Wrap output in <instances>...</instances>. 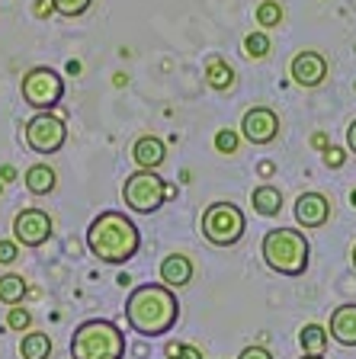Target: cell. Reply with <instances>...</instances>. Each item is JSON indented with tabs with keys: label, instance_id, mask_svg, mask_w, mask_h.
<instances>
[{
	"label": "cell",
	"instance_id": "1",
	"mask_svg": "<svg viewBox=\"0 0 356 359\" xmlns=\"http://www.w3.org/2000/svg\"><path fill=\"white\" fill-rule=\"evenodd\" d=\"M180 318V305L171 285L164 283H145L132 289L126 299V321L135 334L141 337H164Z\"/></svg>",
	"mask_w": 356,
	"mask_h": 359
},
{
	"label": "cell",
	"instance_id": "2",
	"mask_svg": "<svg viewBox=\"0 0 356 359\" xmlns=\"http://www.w3.org/2000/svg\"><path fill=\"white\" fill-rule=\"evenodd\" d=\"M90 254L103 263H128L141 247V234L135 222L122 212H100L87 228Z\"/></svg>",
	"mask_w": 356,
	"mask_h": 359
},
{
	"label": "cell",
	"instance_id": "3",
	"mask_svg": "<svg viewBox=\"0 0 356 359\" xmlns=\"http://www.w3.org/2000/svg\"><path fill=\"white\" fill-rule=\"evenodd\" d=\"M260 254H263V263L279 276H302L308 269V260H312V244H308L305 231L273 228V231L263 234Z\"/></svg>",
	"mask_w": 356,
	"mask_h": 359
},
{
	"label": "cell",
	"instance_id": "4",
	"mask_svg": "<svg viewBox=\"0 0 356 359\" xmlns=\"http://www.w3.org/2000/svg\"><path fill=\"white\" fill-rule=\"evenodd\" d=\"M126 334L112 321H84L71 337V359H122Z\"/></svg>",
	"mask_w": 356,
	"mask_h": 359
},
{
	"label": "cell",
	"instance_id": "5",
	"mask_svg": "<svg viewBox=\"0 0 356 359\" xmlns=\"http://www.w3.org/2000/svg\"><path fill=\"white\" fill-rule=\"evenodd\" d=\"M244 212L237 209L235 202H212L206 212H202V234H206L209 244L216 247H231L244 238Z\"/></svg>",
	"mask_w": 356,
	"mask_h": 359
},
{
	"label": "cell",
	"instance_id": "6",
	"mask_svg": "<svg viewBox=\"0 0 356 359\" xmlns=\"http://www.w3.org/2000/svg\"><path fill=\"white\" fill-rule=\"evenodd\" d=\"M20 93H22V100H26V106H32V109H39V112H52L55 106L61 103V97H65V81H61L58 71L39 65L22 74Z\"/></svg>",
	"mask_w": 356,
	"mask_h": 359
},
{
	"label": "cell",
	"instance_id": "7",
	"mask_svg": "<svg viewBox=\"0 0 356 359\" xmlns=\"http://www.w3.org/2000/svg\"><path fill=\"white\" fill-rule=\"evenodd\" d=\"M167 183H164L161 177H157L154 170H145V167H138L135 173H128L126 177V187H122V199H126V205L132 212H141V215H151V212H157L164 205V199H167Z\"/></svg>",
	"mask_w": 356,
	"mask_h": 359
},
{
	"label": "cell",
	"instance_id": "8",
	"mask_svg": "<svg viewBox=\"0 0 356 359\" xmlns=\"http://www.w3.org/2000/svg\"><path fill=\"white\" fill-rule=\"evenodd\" d=\"M22 135H26L29 151H36V154H55V151H61L67 142V128L55 112H36V116L26 122Z\"/></svg>",
	"mask_w": 356,
	"mask_h": 359
},
{
	"label": "cell",
	"instance_id": "9",
	"mask_svg": "<svg viewBox=\"0 0 356 359\" xmlns=\"http://www.w3.org/2000/svg\"><path fill=\"white\" fill-rule=\"evenodd\" d=\"M241 135L251 144H273L279 135V116L270 106H251L241 119Z\"/></svg>",
	"mask_w": 356,
	"mask_h": 359
},
{
	"label": "cell",
	"instance_id": "10",
	"mask_svg": "<svg viewBox=\"0 0 356 359\" xmlns=\"http://www.w3.org/2000/svg\"><path fill=\"white\" fill-rule=\"evenodd\" d=\"M52 218L45 215L42 209H22L13 218V238L22 247H42L45 241L52 238Z\"/></svg>",
	"mask_w": 356,
	"mask_h": 359
},
{
	"label": "cell",
	"instance_id": "11",
	"mask_svg": "<svg viewBox=\"0 0 356 359\" xmlns=\"http://www.w3.org/2000/svg\"><path fill=\"white\" fill-rule=\"evenodd\" d=\"M289 77L305 90H315L327 81V58L321 52H312V48H305L292 58L289 65Z\"/></svg>",
	"mask_w": 356,
	"mask_h": 359
},
{
	"label": "cell",
	"instance_id": "12",
	"mask_svg": "<svg viewBox=\"0 0 356 359\" xmlns=\"http://www.w3.org/2000/svg\"><path fill=\"white\" fill-rule=\"evenodd\" d=\"M331 218V202L324 193H302L296 199V222L302 228H324Z\"/></svg>",
	"mask_w": 356,
	"mask_h": 359
},
{
	"label": "cell",
	"instance_id": "13",
	"mask_svg": "<svg viewBox=\"0 0 356 359\" xmlns=\"http://www.w3.org/2000/svg\"><path fill=\"white\" fill-rule=\"evenodd\" d=\"M327 334H331V340H337L341 346H356V305L353 302H347V305L331 311Z\"/></svg>",
	"mask_w": 356,
	"mask_h": 359
},
{
	"label": "cell",
	"instance_id": "14",
	"mask_svg": "<svg viewBox=\"0 0 356 359\" xmlns=\"http://www.w3.org/2000/svg\"><path fill=\"white\" fill-rule=\"evenodd\" d=\"M193 279V260L186 254H171L161 260V283L171 289H183Z\"/></svg>",
	"mask_w": 356,
	"mask_h": 359
},
{
	"label": "cell",
	"instance_id": "15",
	"mask_svg": "<svg viewBox=\"0 0 356 359\" xmlns=\"http://www.w3.org/2000/svg\"><path fill=\"white\" fill-rule=\"evenodd\" d=\"M132 157L135 164L145 167V170H157L164 164V157H167V148H164V142L157 135H141L138 142L132 144Z\"/></svg>",
	"mask_w": 356,
	"mask_h": 359
},
{
	"label": "cell",
	"instance_id": "16",
	"mask_svg": "<svg viewBox=\"0 0 356 359\" xmlns=\"http://www.w3.org/2000/svg\"><path fill=\"white\" fill-rule=\"evenodd\" d=\"M22 183H26V189H29L32 196H48L58 187V173L48 164H32L29 170H26V177H22Z\"/></svg>",
	"mask_w": 356,
	"mask_h": 359
},
{
	"label": "cell",
	"instance_id": "17",
	"mask_svg": "<svg viewBox=\"0 0 356 359\" xmlns=\"http://www.w3.org/2000/svg\"><path fill=\"white\" fill-rule=\"evenodd\" d=\"M206 83L212 90H218V93H225V90L235 87V67L228 65L225 58H209L206 61Z\"/></svg>",
	"mask_w": 356,
	"mask_h": 359
},
{
	"label": "cell",
	"instance_id": "18",
	"mask_svg": "<svg viewBox=\"0 0 356 359\" xmlns=\"http://www.w3.org/2000/svg\"><path fill=\"white\" fill-rule=\"evenodd\" d=\"M251 202H253V212H257V215L273 218V215H279V209H282V193L276 187H270V183H263V187H257L251 193Z\"/></svg>",
	"mask_w": 356,
	"mask_h": 359
},
{
	"label": "cell",
	"instance_id": "19",
	"mask_svg": "<svg viewBox=\"0 0 356 359\" xmlns=\"http://www.w3.org/2000/svg\"><path fill=\"white\" fill-rule=\"evenodd\" d=\"M20 356L22 359H48L52 356V337L42 334V330L26 334L22 337V344H20Z\"/></svg>",
	"mask_w": 356,
	"mask_h": 359
},
{
	"label": "cell",
	"instance_id": "20",
	"mask_svg": "<svg viewBox=\"0 0 356 359\" xmlns=\"http://www.w3.org/2000/svg\"><path fill=\"white\" fill-rule=\"evenodd\" d=\"M327 327H321V324H305L302 330H298V344H302L305 353H324L327 350Z\"/></svg>",
	"mask_w": 356,
	"mask_h": 359
},
{
	"label": "cell",
	"instance_id": "21",
	"mask_svg": "<svg viewBox=\"0 0 356 359\" xmlns=\"http://www.w3.org/2000/svg\"><path fill=\"white\" fill-rule=\"evenodd\" d=\"M22 295H26V279L16 276V273L0 276V302L4 305H20Z\"/></svg>",
	"mask_w": 356,
	"mask_h": 359
},
{
	"label": "cell",
	"instance_id": "22",
	"mask_svg": "<svg viewBox=\"0 0 356 359\" xmlns=\"http://www.w3.org/2000/svg\"><path fill=\"white\" fill-rule=\"evenodd\" d=\"M253 16H257V26H263V29H276L286 13H282L279 0H260L257 10H253Z\"/></svg>",
	"mask_w": 356,
	"mask_h": 359
},
{
	"label": "cell",
	"instance_id": "23",
	"mask_svg": "<svg viewBox=\"0 0 356 359\" xmlns=\"http://www.w3.org/2000/svg\"><path fill=\"white\" fill-rule=\"evenodd\" d=\"M270 48H273V45H270L267 29H257V32H247V36H244V55H247V58H253V61L267 58Z\"/></svg>",
	"mask_w": 356,
	"mask_h": 359
},
{
	"label": "cell",
	"instance_id": "24",
	"mask_svg": "<svg viewBox=\"0 0 356 359\" xmlns=\"http://www.w3.org/2000/svg\"><path fill=\"white\" fill-rule=\"evenodd\" d=\"M237 142H241V138H237L235 128H218V132H216V151H218V154H235Z\"/></svg>",
	"mask_w": 356,
	"mask_h": 359
},
{
	"label": "cell",
	"instance_id": "25",
	"mask_svg": "<svg viewBox=\"0 0 356 359\" xmlns=\"http://www.w3.org/2000/svg\"><path fill=\"white\" fill-rule=\"evenodd\" d=\"M90 4L93 0H52L55 13H61V16H81V13H87Z\"/></svg>",
	"mask_w": 356,
	"mask_h": 359
},
{
	"label": "cell",
	"instance_id": "26",
	"mask_svg": "<svg viewBox=\"0 0 356 359\" xmlns=\"http://www.w3.org/2000/svg\"><path fill=\"white\" fill-rule=\"evenodd\" d=\"M29 324H32V314L29 311H26V308H10V311H7V327L10 330H20V334H22V330H29Z\"/></svg>",
	"mask_w": 356,
	"mask_h": 359
},
{
	"label": "cell",
	"instance_id": "27",
	"mask_svg": "<svg viewBox=\"0 0 356 359\" xmlns=\"http://www.w3.org/2000/svg\"><path fill=\"white\" fill-rule=\"evenodd\" d=\"M324 164L334 167V170H341V167L347 164V154H343V148H334V144H331V148H324Z\"/></svg>",
	"mask_w": 356,
	"mask_h": 359
},
{
	"label": "cell",
	"instance_id": "28",
	"mask_svg": "<svg viewBox=\"0 0 356 359\" xmlns=\"http://www.w3.org/2000/svg\"><path fill=\"white\" fill-rule=\"evenodd\" d=\"M16 257H20V247H16V241H0V263H4V266H10Z\"/></svg>",
	"mask_w": 356,
	"mask_h": 359
},
{
	"label": "cell",
	"instance_id": "29",
	"mask_svg": "<svg viewBox=\"0 0 356 359\" xmlns=\"http://www.w3.org/2000/svg\"><path fill=\"white\" fill-rule=\"evenodd\" d=\"M171 359H202V353L190 344H177V346H171Z\"/></svg>",
	"mask_w": 356,
	"mask_h": 359
},
{
	"label": "cell",
	"instance_id": "30",
	"mask_svg": "<svg viewBox=\"0 0 356 359\" xmlns=\"http://www.w3.org/2000/svg\"><path fill=\"white\" fill-rule=\"evenodd\" d=\"M237 359H273V353H270L267 346H247V350H241Z\"/></svg>",
	"mask_w": 356,
	"mask_h": 359
},
{
	"label": "cell",
	"instance_id": "31",
	"mask_svg": "<svg viewBox=\"0 0 356 359\" xmlns=\"http://www.w3.org/2000/svg\"><path fill=\"white\" fill-rule=\"evenodd\" d=\"M52 0H39V4H36V16H39V20H45V16H48V13H52Z\"/></svg>",
	"mask_w": 356,
	"mask_h": 359
},
{
	"label": "cell",
	"instance_id": "32",
	"mask_svg": "<svg viewBox=\"0 0 356 359\" xmlns=\"http://www.w3.org/2000/svg\"><path fill=\"white\" fill-rule=\"evenodd\" d=\"M347 148H350V151H353V154H356V119H353V122H350V126H347Z\"/></svg>",
	"mask_w": 356,
	"mask_h": 359
},
{
	"label": "cell",
	"instance_id": "33",
	"mask_svg": "<svg viewBox=\"0 0 356 359\" xmlns=\"http://www.w3.org/2000/svg\"><path fill=\"white\" fill-rule=\"evenodd\" d=\"M0 180H4V183H7V180H16V170L10 164H4L0 167Z\"/></svg>",
	"mask_w": 356,
	"mask_h": 359
},
{
	"label": "cell",
	"instance_id": "34",
	"mask_svg": "<svg viewBox=\"0 0 356 359\" xmlns=\"http://www.w3.org/2000/svg\"><path fill=\"white\" fill-rule=\"evenodd\" d=\"M312 144H315V148H327V138H324V135H315Z\"/></svg>",
	"mask_w": 356,
	"mask_h": 359
},
{
	"label": "cell",
	"instance_id": "35",
	"mask_svg": "<svg viewBox=\"0 0 356 359\" xmlns=\"http://www.w3.org/2000/svg\"><path fill=\"white\" fill-rule=\"evenodd\" d=\"M67 71H71V74H81V61H67Z\"/></svg>",
	"mask_w": 356,
	"mask_h": 359
},
{
	"label": "cell",
	"instance_id": "36",
	"mask_svg": "<svg viewBox=\"0 0 356 359\" xmlns=\"http://www.w3.org/2000/svg\"><path fill=\"white\" fill-rule=\"evenodd\" d=\"M302 359H327V356H324V353H305Z\"/></svg>",
	"mask_w": 356,
	"mask_h": 359
},
{
	"label": "cell",
	"instance_id": "37",
	"mask_svg": "<svg viewBox=\"0 0 356 359\" xmlns=\"http://www.w3.org/2000/svg\"><path fill=\"white\" fill-rule=\"evenodd\" d=\"M350 202H353V205H356V189H353V196H350Z\"/></svg>",
	"mask_w": 356,
	"mask_h": 359
},
{
	"label": "cell",
	"instance_id": "38",
	"mask_svg": "<svg viewBox=\"0 0 356 359\" xmlns=\"http://www.w3.org/2000/svg\"><path fill=\"white\" fill-rule=\"evenodd\" d=\"M353 266H356V244H353Z\"/></svg>",
	"mask_w": 356,
	"mask_h": 359
},
{
	"label": "cell",
	"instance_id": "39",
	"mask_svg": "<svg viewBox=\"0 0 356 359\" xmlns=\"http://www.w3.org/2000/svg\"><path fill=\"white\" fill-rule=\"evenodd\" d=\"M0 193H4V180H0Z\"/></svg>",
	"mask_w": 356,
	"mask_h": 359
}]
</instances>
